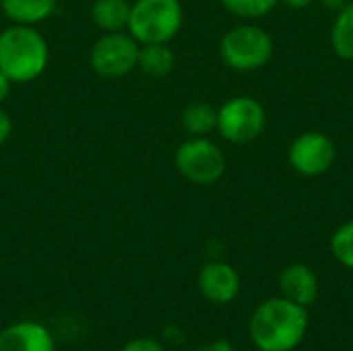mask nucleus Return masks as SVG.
Instances as JSON below:
<instances>
[{"label":"nucleus","instance_id":"obj_1","mask_svg":"<svg viewBox=\"0 0 353 351\" xmlns=\"http://www.w3.org/2000/svg\"><path fill=\"white\" fill-rule=\"evenodd\" d=\"M308 312L288 298L261 302L248 323V335L259 351H294L306 337Z\"/></svg>","mask_w":353,"mask_h":351},{"label":"nucleus","instance_id":"obj_2","mask_svg":"<svg viewBox=\"0 0 353 351\" xmlns=\"http://www.w3.org/2000/svg\"><path fill=\"white\" fill-rule=\"evenodd\" d=\"M50 60L46 37L31 25H10L0 31V70L17 85L43 74Z\"/></svg>","mask_w":353,"mask_h":351},{"label":"nucleus","instance_id":"obj_3","mask_svg":"<svg viewBox=\"0 0 353 351\" xmlns=\"http://www.w3.org/2000/svg\"><path fill=\"white\" fill-rule=\"evenodd\" d=\"M275 54L273 35L256 23H240L228 29L219 41V56L225 66L238 72L265 68Z\"/></svg>","mask_w":353,"mask_h":351},{"label":"nucleus","instance_id":"obj_4","mask_svg":"<svg viewBox=\"0 0 353 351\" xmlns=\"http://www.w3.org/2000/svg\"><path fill=\"white\" fill-rule=\"evenodd\" d=\"M184 8L180 0H134L130 2L128 33L143 43H170L182 29Z\"/></svg>","mask_w":353,"mask_h":351},{"label":"nucleus","instance_id":"obj_5","mask_svg":"<svg viewBox=\"0 0 353 351\" xmlns=\"http://www.w3.org/2000/svg\"><path fill=\"white\" fill-rule=\"evenodd\" d=\"M267 126V110L252 95H236L217 108V132L234 145L252 143Z\"/></svg>","mask_w":353,"mask_h":351},{"label":"nucleus","instance_id":"obj_6","mask_svg":"<svg viewBox=\"0 0 353 351\" xmlns=\"http://www.w3.org/2000/svg\"><path fill=\"white\" fill-rule=\"evenodd\" d=\"M176 170L192 184L211 186L219 182L225 174L228 159L219 145H215L207 137H190L186 139L174 155Z\"/></svg>","mask_w":353,"mask_h":351},{"label":"nucleus","instance_id":"obj_7","mask_svg":"<svg viewBox=\"0 0 353 351\" xmlns=\"http://www.w3.org/2000/svg\"><path fill=\"white\" fill-rule=\"evenodd\" d=\"M141 43L124 31L103 33L89 52V64L93 72L105 79H118L137 68Z\"/></svg>","mask_w":353,"mask_h":351},{"label":"nucleus","instance_id":"obj_8","mask_svg":"<svg viewBox=\"0 0 353 351\" xmlns=\"http://www.w3.org/2000/svg\"><path fill=\"white\" fill-rule=\"evenodd\" d=\"M337 159L335 141L321 130L300 132L288 147V161L292 170L304 178H319L327 174Z\"/></svg>","mask_w":353,"mask_h":351},{"label":"nucleus","instance_id":"obj_9","mask_svg":"<svg viewBox=\"0 0 353 351\" xmlns=\"http://www.w3.org/2000/svg\"><path fill=\"white\" fill-rule=\"evenodd\" d=\"M199 292L205 300L211 304H230L240 294V275L238 271L223 263V261H211L199 271Z\"/></svg>","mask_w":353,"mask_h":351},{"label":"nucleus","instance_id":"obj_10","mask_svg":"<svg viewBox=\"0 0 353 351\" xmlns=\"http://www.w3.org/2000/svg\"><path fill=\"white\" fill-rule=\"evenodd\" d=\"M279 292L290 302L308 308L319 298L321 281L312 267L304 263H292L279 273Z\"/></svg>","mask_w":353,"mask_h":351},{"label":"nucleus","instance_id":"obj_11","mask_svg":"<svg viewBox=\"0 0 353 351\" xmlns=\"http://www.w3.org/2000/svg\"><path fill=\"white\" fill-rule=\"evenodd\" d=\"M54 337L33 321L12 323L0 329V351H54Z\"/></svg>","mask_w":353,"mask_h":351},{"label":"nucleus","instance_id":"obj_12","mask_svg":"<svg viewBox=\"0 0 353 351\" xmlns=\"http://www.w3.org/2000/svg\"><path fill=\"white\" fill-rule=\"evenodd\" d=\"M58 0H0L4 17L12 25H39L56 10Z\"/></svg>","mask_w":353,"mask_h":351},{"label":"nucleus","instance_id":"obj_13","mask_svg":"<svg viewBox=\"0 0 353 351\" xmlns=\"http://www.w3.org/2000/svg\"><path fill=\"white\" fill-rule=\"evenodd\" d=\"M130 17V2L128 0H95L91 6L93 25L99 27L103 33L110 31H124Z\"/></svg>","mask_w":353,"mask_h":351},{"label":"nucleus","instance_id":"obj_14","mask_svg":"<svg viewBox=\"0 0 353 351\" xmlns=\"http://www.w3.org/2000/svg\"><path fill=\"white\" fill-rule=\"evenodd\" d=\"M176 66V54L168 43H143L139 48L137 68H141L149 77H165Z\"/></svg>","mask_w":353,"mask_h":351},{"label":"nucleus","instance_id":"obj_15","mask_svg":"<svg viewBox=\"0 0 353 351\" xmlns=\"http://www.w3.org/2000/svg\"><path fill=\"white\" fill-rule=\"evenodd\" d=\"M180 122L190 137H207L217 128V108L207 101H192L182 110Z\"/></svg>","mask_w":353,"mask_h":351},{"label":"nucleus","instance_id":"obj_16","mask_svg":"<svg viewBox=\"0 0 353 351\" xmlns=\"http://www.w3.org/2000/svg\"><path fill=\"white\" fill-rule=\"evenodd\" d=\"M331 48L337 58L353 62V0L335 14L331 27Z\"/></svg>","mask_w":353,"mask_h":351},{"label":"nucleus","instance_id":"obj_17","mask_svg":"<svg viewBox=\"0 0 353 351\" xmlns=\"http://www.w3.org/2000/svg\"><path fill=\"white\" fill-rule=\"evenodd\" d=\"M331 254L333 259L353 271V219L341 223L331 236Z\"/></svg>","mask_w":353,"mask_h":351},{"label":"nucleus","instance_id":"obj_18","mask_svg":"<svg viewBox=\"0 0 353 351\" xmlns=\"http://www.w3.org/2000/svg\"><path fill=\"white\" fill-rule=\"evenodd\" d=\"M223 8L240 19H261L267 17L279 0H221Z\"/></svg>","mask_w":353,"mask_h":351},{"label":"nucleus","instance_id":"obj_19","mask_svg":"<svg viewBox=\"0 0 353 351\" xmlns=\"http://www.w3.org/2000/svg\"><path fill=\"white\" fill-rule=\"evenodd\" d=\"M122 351H165V348L155 341V339H149V337H139V339H132L128 341Z\"/></svg>","mask_w":353,"mask_h":351},{"label":"nucleus","instance_id":"obj_20","mask_svg":"<svg viewBox=\"0 0 353 351\" xmlns=\"http://www.w3.org/2000/svg\"><path fill=\"white\" fill-rule=\"evenodd\" d=\"M10 132H12V120L0 106V145H4L8 141Z\"/></svg>","mask_w":353,"mask_h":351},{"label":"nucleus","instance_id":"obj_21","mask_svg":"<svg viewBox=\"0 0 353 351\" xmlns=\"http://www.w3.org/2000/svg\"><path fill=\"white\" fill-rule=\"evenodd\" d=\"M10 87H12V81L0 70V106H2V101L10 95Z\"/></svg>","mask_w":353,"mask_h":351},{"label":"nucleus","instance_id":"obj_22","mask_svg":"<svg viewBox=\"0 0 353 351\" xmlns=\"http://www.w3.org/2000/svg\"><path fill=\"white\" fill-rule=\"evenodd\" d=\"M321 6H325L327 10H333V12H337V10H341L345 4H350L352 0H316Z\"/></svg>","mask_w":353,"mask_h":351},{"label":"nucleus","instance_id":"obj_23","mask_svg":"<svg viewBox=\"0 0 353 351\" xmlns=\"http://www.w3.org/2000/svg\"><path fill=\"white\" fill-rule=\"evenodd\" d=\"M279 2H283L285 6H290V8H294V10H302V8L312 6L316 0H279Z\"/></svg>","mask_w":353,"mask_h":351},{"label":"nucleus","instance_id":"obj_24","mask_svg":"<svg viewBox=\"0 0 353 351\" xmlns=\"http://www.w3.org/2000/svg\"><path fill=\"white\" fill-rule=\"evenodd\" d=\"M0 329H2V327H0Z\"/></svg>","mask_w":353,"mask_h":351}]
</instances>
